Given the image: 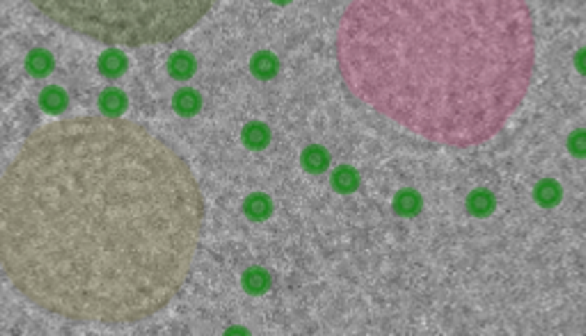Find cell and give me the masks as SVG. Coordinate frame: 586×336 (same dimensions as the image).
Instances as JSON below:
<instances>
[{"label":"cell","instance_id":"5bb4252c","mask_svg":"<svg viewBox=\"0 0 586 336\" xmlns=\"http://www.w3.org/2000/svg\"><path fill=\"white\" fill-rule=\"evenodd\" d=\"M245 210L247 213H252L254 217H263V215H268V199L263 197V194H254V197H250L245 201Z\"/></svg>","mask_w":586,"mask_h":336},{"label":"cell","instance_id":"5b68a950","mask_svg":"<svg viewBox=\"0 0 586 336\" xmlns=\"http://www.w3.org/2000/svg\"><path fill=\"white\" fill-rule=\"evenodd\" d=\"M51 67H53V58L49 56L46 51H33L30 53V58H28V72L30 74H35V76H46L51 72Z\"/></svg>","mask_w":586,"mask_h":336},{"label":"cell","instance_id":"9a60e30c","mask_svg":"<svg viewBox=\"0 0 586 336\" xmlns=\"http://www.w3.org/2000/svg\"><path fill=\"white\" fill-rule=\"evenodd\" d=\"M570 146L577 153H586V133H575L573 140H570Z\"/></svg>","mask_w":586,"mask_h":336},{"label":"cell","instance_id":"8992f818","mask_svg":"<svg viewBox=\"0 0 586 336\" xmlns=\"http://www.w3.org/2000/svg\"><path fill=\"white\" fill-rule=\"evenodd\" d=\"M124 108H127V99H124L122 92L111 90V92H106L104 96H101V110H104L106 115L120 117V112L124 110Z\"/></svg>","mask_w":586,"mask_h":336},{"label":"cell","instance_id":"7a4b0ae2","mask_svg":"<svg viewBox=\"0 0 586 336\" xmlns=\"http://www.w3.org/2000/svg\"><path fill=\"white\" fill-rule=\"evenodd\" d=\"M337 67L357 103L426 142H488L536 72L529 0H350Z\"/></svg>","mask_w":586,"mask_h":336},{"label":"cell","instance_id":"3957f363","mask_svg":"<svg viewBox=\"0 0 586 336\" xmlns=\"http://www.w3.org/2000/svg\"><path fill=\"white\" fill-rule=\"evenodd\" d=\"M44 19L111 49L170 44L220 0H28Z\"/></svg>","mask_w":586,"mask_h":336},{"label":"cell","instance_id":"9c48e42d","mask_svg":"<svg viewBox=\"0 0 586 336\" xmlns=\"http://www.w3.org/2000/svg\"><path fill=\"white\" fill-rule=\"evenodd\" d=\"M252 69L254 74L259 78H270L272 74L277 72V60L270 56V53H259V56L254 58L252 62Z\"/></svg>","mask_w":586,"mask_h":336},{"label":"cell","instance_id":"277c9868","mask_svg":"<svg viewBox=\"0 0 586 336\" xmlns=\"http://www.w3.org/2000/svg\"><path fill=\"white\" fill-rule=\"evenodd\" d=\"M124 67H127V60H124V58H122L120 53H117L115 49L108 51L106 56L101 58V62H99V69H101V72H104L108 78L120 76Z\"/></svg>","mask_w":586,"mask_h":336},{"label":"cell","instance_id":"4fadbf2b","mask_svg":"<svg viewBox=\"0 0 586 336\" xmlns=\"http://www.w3.org/2000/svg\"><path fill=\"white\" fill-rule=\"evenodd\" d=\"M334 185H337L339 190H353L357 185V174L350 167H339L334 171Z\"/></svg>","mask_w":586,"mask_h":336},{"label":"cell","instance_id":"6da1fadb","mask_svg":"<svg viewBox=\"0 0 586 336\" xmlns=\"http://www.w3.org/2000/svg\"><path fill=\"white\" fill-rule=\"evenodd\" d=\"M204 231L188 160L115 115L37 128L0 169V270L33 307L129 327L181 293Z\"/></svg>","mask_w":586,"mask_h":336},{"label":"cell","instance_id":"7c38bea8","mask_svg":"<svg viewBox=\"0 0 586 336\" xmlns=\"http://www.w3.org/2000/svg\"><path fill=\"white\" fill-rule=\"evenodd\" d=\"M245 142L254 149H259L266 142H268V128L261 126V124H250L245 128Z\"/></svg>","mask_w":586,"mask_h":336},{"label":"cell","instance_id":"30bf717a","mask_svg":"<svg viewBox=\"0 0 586 336\" xmlns=\"http://www.w3.org/2000/svg\"><path fill=\"white\" fill-rule=\"evenodd\" d=\"M174 106H177V110L181 112V115H193L200 108V96L195 92H190V90H184V92L177 94Z\"/></svg>","mask_w":586,"mask_h":336},{"label":"cell","instance_id":"8fae6325","mask_svg":"<svg viewBox=\"0 0 586 336\" xmlns=\"http://www.w3.org/2000/svg\"><path fill=\"white\" fill-rule=\"evenodd\" d=\"M170 72H172V76H177V78H188L195 72V62H193L190 56H184V53H179V56H174V60L170 62Z\"/></svg>","mask_w":586,"mask_h":336},{"label":"cell","instance_id":"52a82bcc","mask_svg":"<svg viewBox=\"0 0 586 336\" xmlns=\"http://www.w3.org/2000/svg\"><path fill=\"white\" fill-rule=\"evenodd\" d=\"M302 165L309 171H321L327 165V153L321 149V146H309V149L302 153Z\"/></svg>","mask_w":586,"mask_h":336},{"label":"cell","instance_id":"ba28073f","mask_svg":"<svg viewBox=\"0 0 586 336\" xmlns=\"http://www.w3.org/2000/svg\"><path fill=\"white\" fill-rule=\"evenodd\" d=\"M42 106L51 112H60L67 106V94L60 87H49L42 94Z\"/></svg>","mask_w":586,"mask_h":336}]
</instances>
